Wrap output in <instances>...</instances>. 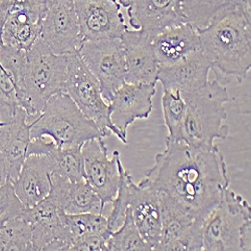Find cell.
<instances>
[{"mask_svg":"<svg viewBox=\"0 0 251 251\" xmlns=\"http://www.w3.org/2000/svg\"><path fill=\"white\" fill-rule=\"evenodd\" d=\"M77 52L99 81L102 98L109 103L114 94L126 82L125 50L121 39L83 41Z\"/></svg>","mask_w":251,"mask_h":251,"instance_id":"cell-8","label":"cell"},{"mask_svg":"<svg viewBox=\"0 0 251 251\" xmlns=\"http://www.w3.org/2000/svg\"><path fill=\"white\" fill-rule=\"evenodd\" d=\"M12 184L16 195L25 208L45 200L51 189L50 168L47 157H26L18 177Z\"/></svg>","mask_w":251,"mask_h":251,"instance_id":"cell-22","label":"cell"},{"mask_svg":"<svg viewBox=\"0 0 251 251\" xmlns=\"http://www.w3.org/2000/svg\"><path fill=\"white\" fill-rule=\"evenodd\" d=\"M125 50V81L135 85H157L159 64L152 40L140 30H126L121 36Z\"/></svg>","mask_w":251,"mask_h":251,"instance_id":"cell-16","label":"cell"},{"mask_svg":"<svg viewBox=\"0 0 251 251\" xmlns=\"http://www.w3.org/2000/svg\"><path fill=\"white\" fill-rule=\"evenodd\" d=\"M2 46H3V43H2V38H1V35H0V50H1Z\"/></svg>","mask_w":251,"mask_h":251,"instance_id":"cell-37","label":"cell"},{"mask_svg":"<svg viewBox=\"0 0 251 251\" xmlns=\"http://www.w3.org/2000/svg\"><path fill=\"white\" fill-rule=\"evenodd\" d=\"M210 70V62L199 50L176 65L159 68L157 79L164 91L191 93L206 85Z\"/></svg>","mask_w":251,"mask_h":251,"instance_id":"cell-19","label":"cell"},{"mask_svg":"<svg viewBox=\"0 0 251 251\" xmlns=\"http://www.w3.org/2000/svg\"><path fill=\"white\" fill-rule=\"evenodd\" d=\"M45 13L20 11L9 15L1 30L4 46L28 50L40 37Z\"/></svg>","mask_w":251,"mask_h":251,"instance_id":"cell-24","label":"cell"},{"mask_svg":"<svg viewBox=\"0 0 251 251\" xmlns=\"http://www.w3.org/2000/svg\"><path fill=\"white\" fill-rule=\"evenodd\" d=\"M32 250L30 224L22 216L10 218L0 228V251Z\"/></svg>","mask_w":251,"mask_h":251,"instance_id":"cell-28","label":"cell"},{"mask_svg":"<svg viewBox=\"0 0 251 251\" xmlns=\"http://www.w3.org/2000/svg\"><path fill=\"white\" fill-rule=\"evenodd\" d=\"M129 208L143 239L155 250L161 240L162 230L161 206L157 191L133 181Z\"/></svg>","mask_w":251,"mask_h":251,"instance_id":"cell-18","label":"cell"},{"mask_svg":"<svg viewBox=\"0 0 251 251\" xmlns=\"http://www.w3.org/2000/svg\"><path fill=\"white\" fill-rule=\"evenodd\" d=\"M108 251H150L152 248L146 242L134 222L128 208L123 224L113 231L107 242Z\"/></svg>","mask_w":251,"mask_h":251,"instance_id":"cell-29","label":"cell"},{"mask_svg":"<svg viewBox=\"0 0 251 251\" xmlns=\"http://www.w3.org/2000/svg\"><path fill=\"white\" fill-rule=\"evenodd\" d=\"M7 181H9V177L6 162L3 155L0 152V185L6 183Z\"/></svg>","mask_w":251,"mask_h":251,"instance_id":"cell-35","label":"cell"},{"mask_svg":"<svg viewBox=\"0 0 251 251\" xmlns=\"http://www.w3.org/2000/svg\"><path fill=\"white\" fill-rule=\"evenodd\" d=\"M4 222H5V220H4V218L1 216V215H0V228H1L2 227V225L4 224Z\"/></svg>","mask_w":251,"mask_h":251,"instance_id":"cell-36","label":"cell"},{"mask_svg":"<svg viewBox=\"0 0 251 251\" xmlns=\"http://www.w3.org/2000/svg\"><path fill=\"white\" fill-rule=\"evenodd\" d=\"M181 95L186 102L183 142L193 147L212 149L216 139L229 137V126L223 121L227 118L225 103L230 98L219 80H208L202 88Z\"/></svg>","mask_w":251,"mask_h":251,"instance_id":"cell-4","label":"cell"},{"mask_svg":"<svg viewBox=\"0 0 251 251\" xmlns=\"http://www.w3.org/2000/svg\"><path fill=\"white\" fill-rule=\"evenodd\" d=\"M66 79V54H55L39 37L26 50L24 73L17 86L20 106L26 111L28 122L39 116L52 96L65 92Z\"/></svg>","mask_w":251,"mask_h":251,"instance_id":"cell-3","label":"cell"},{"mask_svg":"<svg viewBox=\"0 0 251 251\" xmlns=\"http://www.w3.org/2000/svg\"><path fill=\"white\" fill-rule=\"evenodd\" d=\"M64 213L49 196L36 205L24 209L20 216L30 224L33 251L67 250Z\"/></svg>","mask_w":251,"mask_h":251,"instance_id":"cell-14","label":"cell"},{"mask_svg":"<svg viewBox=\"0 0 251 251\" xmlns=\"http://www.w3.org/2000/svg\"><path fill=\"white\" fill-rule=\"evenodd\" d=\"M156 85H135L124 82L114 94L110 107V118L115 127L127 137L130 126L136 120L148 119L153 110Z\"/></svg>","mask_w":251,"mask_h":251,"instance_id":"cell-15","label":"cell"},{"mask_svg":"<svg viewBox=\"0 0 251 251\" xmlns=\"http://www.w3.org/2000/svg\"><path fill=\"white\" fill-rule=\"evenodd\" d=\"M119 171H120V184L118 192L112 201L113 209L108 216V225L111 231H116L121 227L126 217L128 208L130 206L131 199V188L133 179L128 170L124 168L121 159L119 160Z\"/></svg>","mask_w":251,"mask_h":251,"instance_id":"cell-30","label":"cell"},{"mask_svg":"<svg viewBox=\"0 0 251 251\" xmlns=\"http://www.w3.org/2000/svg\"><path fill=\"white\" fill-rule=\"evenodd\" d=\"M140 185L170 196L193 219L204 222L222 200L230 179L218 147L204 149L166 141Z\"/></svg>","mask_w":251,"mask_h":251,"instance_id":"cell-1","label":"cell"},{"mask_svg":"<svg viewBox=\"0 0 251 251\" xmlns=\"http://www.w3.org/2000/svg\"><path fill=\"white\" fill-rule=\"evenodd\" d=\"M203 250H251V207L229 187L202 226Z\"/></svg>","mask_w":251,"mask_h":251,"instance_id":"cell-6","label":"cell"},{"mask_svg":"<svg viewBox=\"0 0 251 251\" xmlns=\"http://www.w3.org/2000/svg\"><path fill=\"white\" fill-rule=\"evenodd\" d=\"M30 123L24 108H20L15 118L0 126V152L3 155L10 182L19 175L26 159L30 138Z\"/></svg>","mask_w":251,"mask_h":251,"instance_id":"cell-21","label":"cell"},{"mask_svg":"<svg viewBox=\"0 0 251 251\" xmlns=\"http://www.w3.org/2000/svg\"><path fill=\"white\" fill-rule=\"evenodd\" d=\"M83 41L121 38L129 29L118 0H75Z\"/></svg>","mask_w":251,"mask_h":251,"instance_id":"cell-13","label":"cell"},{"mask_svg":"<svg viewBox=\"0 0 251 251\" xmlns=\"http://www.w3.org/2000/svg\"><path fill=\"white\" fill-rule=\"evenodd\" d=\"M6 123H4V122H2V120L0 119V126H3V125H5Z\"/></svg>","mask_w":251,"mask_h":251,"instance_id":"cell-38","label":"cell"},{"mask_svg":"<svg viewBox=\"0 0 251 251\" xmlns=\"http://www.w3.org/2000/svg\"><path fill=\"white\" fill-rule=\"evenodd\" d=\"M152 45L159 68H165L201 50V38L198 29L186 23L160 33L152 40Z\"/></svg>","mask_w":251,"mask_h":251,"instance_id":"cell-20","label":"cell"},{"mask_svg":"<svg viewBox=\"0 0 251 251\" xmlns=\"http://www.w3.org/2000/svg\"><path fill=\"white\" fill-rule=\"evenodd\" d=\"M30 126L31 139L52 141L58 148L82 147L89 140L106 138L65 93L52 96Z\"/></svg>","mask_w":251,"mask_h":251,"instance_id":"cell-5","label":"cell"},{"mask_svg":"<svg viewBox=\"0 0 251 251\" xmlns=\"http://www.w3.org/2000/svg\"><path fill=\"white\" fill-rule=\"evenodd\" d=\"M181 5L187 23L202 29L229 9L250 8V0H181Z\"/></svg>","mask_w":251,"mask_h":251,"instance_id":"cell-25","label":"cell"},{"mask_svg":"<svg viewBox=\"0 0 251 251\" xmlns=\"http://www.w3.org/2000/svg\"><path fill=\"white\" fill-rule=\"evenodd\" d=\"M127 8L130 25L150 40L165 30L186 24L181 0H118Z\"/></svg>","mask_w":251,"mask_h":251,"instance_id":"cell-12","label":"cell"},{"mask_svg":"<svg viewBox=\"0 0 251 251\" xmlns=\"http://www.w3.org/2000/svg\"><path fill=\"white\" fill-rule=\"evenodd\" d=\"M25 59L26 50H22L4 45L0 50V64L12 75L16 87L22 79Z\"/></svg>","mask_w":251,"mask_h":251,"instance_id":"cell-31","label":"cell"},{"mask_svg":"<svg viewBox=\"0 0 251 251\" xmlns=\"http://www.w3.org/2000/svg\"><path fill=\"white\" fill-rule=\"evenodd\" d=\"M25 207L15 193L12 182L0 185V215L4 220L19 216Z\"/></svg>","mask_w":251,"mask_h":251,"instance_id":"cell-33","label":"cell"},{"mask_svg":"<svg viewBox=\"0 0 251 251\" xmlns=\"http://www.w3.org/2000/svg\"><path fill=\"white\" fill-rule=\"evenodd\" d=\"M66 57L67 79L64 93L73 100L83 115L96 124L104 136L115 135L122 143L128 144L127 137L113 125L109 103L102 98L100 83L83 64L77 50L66 54Z\"/></svg>","mask_w":251,"mask_h":251,"instance_id":"cell-7","label":"cell"},{"mask_svg":"<svg viewBox=\"0 0 251 251\" xmlns=\"http://www.w3.org/2000/svg\"><path fill=\"white\" fill-rule=\"evenodd\" d=\"M46 0H0V35L9 15L20 11L46 13Z\"/></svg>","mask_w":251,"mask_h":251,"instance_id":"cell-32","label":"cell"},{"mask_svg":"<svg viewBox=\"0 0 251 251\" xmlns=\"http://www.w3.org/2000/svg\"><path fill=\"white\" fill-rule=\"evenodd\" d=\"M46 1H47V0H46Z\"/></svg>","mask_w":251,"mask_h":251,"instance_id":"cell-39","label":"cell"},{"mask_svg":"<svg viewBox=\"0 0 251 251\" xmlns=\"http://www.w3.org/2000/svg\"><path fill=\"white\" fill-rule=\"evenodd\" d=\"M162 230L158 251L203 250L202 226L204 222L193 219L167 194L158 192Z\"/></svg>","mask_w":251,"mask_h":251,"instance_id":"cell-9","label":"cell"},{"mask_svg":"<svg viewBox=\"0 0 251 251\" xmlns=\"http://www.w3.org/2000/svg\"><path fill=\"white\" fill-rule=\"evenodd\" d=\"M50 179L49 197L66 214H102L106 205L86 181L74 182L51 173Z\"/></svg>","mask_w":251,"mask_h":251,"instance_id":"cell-17","label":"cell"},{"mask_svg":"<svg viewBox=\"0 0 251 251\" xmlns=\"http://www.w3.org/2000/svg\"><path fill=\"white\" fill-rule=\"evenodd\" d=\"M104 138L87 141L81 147L85 180L107 205L117 195L120 184V153L115 151L109 159V150Z\"/></svg>","mask_w":251,"mask_h":251,"instance_id":"cell-11","label":"cell"},{"mask_svg":"<svg viewBox=\"0 0 251 251\" xmlns=\"http://www.w3.org/2000/svg\"><path fill=\"white\" fill-rule=\"evenodd\" d=\"M162 109L165 125L168 129L166 141L183 142V126L186 116V102L180 92L164 91Z\"/></svg>","mask_w":251,"mask_h":251,"instance_id":"cell-27","label":"cell"},{"mask_svg":"<svg viewBox=\"0 0 251 251\" xmlns=\"http://www.w3.org/2000/svg\"><path fill=\"white\" fill-rule=\"evenodd\" d=\"M40 38L55 54L78 50L82 44L75 0H47Z\"/></svg>","mask_w":251,"mask_h":251,"instance_id":"cell-10","label":"cell"},{"mask_svg":"<svg viewBox=\"0 0 251 251\" xmlns=\"http://www.w3.org/2000/svg\"><path fill=\"white\" fill-rule=\"evenodd\" d=\"M62 222L65 226L67 250H72V247L83 238L99 235L110 236L113 232L109 229L108 219L102 214L64 213Z\"/></svg>","mask_w":251,"mask_h":251,"instance_id":"cell-26","label":"cell"},{"mask_svg":"<svg viewBox=\"0 0 251 251\" xmlns=\"http://www.w3.org/2000/svg\"><path fill=\"white\" fill-rule=\"evenodd\" d=\"M198 32L201 51L210 62L216 79L232 77L241 83L251 69L250 8L229 9Z\"/></svg>","mask_w":251,"mask_h":251,"instance_id":"cell-2","label":"cell"},{"mask_svg":"<svg viewBox=\"0 0 251 251\" xmlns=\"http://www.w3.org/2000/svg\"><path fill=\"white\" fill-rule=\"evenodd\" d=\"M110 236L99 235V236H90L87 238H83L76 242L73 247L72 250L74 251H108L107 242Z\"/></svg>","mask_w":251,"mask_h":251,"instance_id":"cell-34","label":"cell"},{"mask_svg":"<svg viewBox=\"0 0 251 251\" xmlns=\"http://www.w3.org/2000/svg\"><path fill=\"white\" fill-rule=\"evenodd\" d=\"M31 155L47 157L51 174L74 182L86 181L81 147L58 148L52 141L31 139L26 157Z\"/></svg>","mask_w":251,"mask_h":251,"instance_id":"cell-23","label":"cell"}]
</instances>
